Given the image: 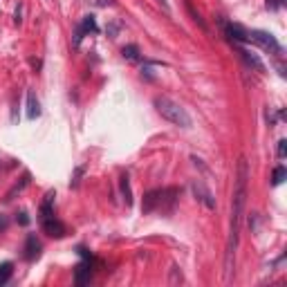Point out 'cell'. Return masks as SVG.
<instances>
[{
  "label": "cell",
  "instance_id": "cell-1",
  "mask_svg": "<svg viewBox=\"0 0 287 287\" xmlns=\"http://www.w3.org/2000/svg\"><path fill=\"white\" fill-rule=\"evenodd\" d=\"M247 182H249V164H247L245 157H240V160H238L236 184H233L231 220H229V240H227V256H224V271H227V278H231L238 242H240V229H242V218H245V204H247Z\"/></svg>",
  "mask_w": 287,
  "mask_h": 287
},
{
  "label": "cell",
  "instance_id": "cell-2",
  "mask_svg": "<svg viewBox=\"0 0 287 287\" xmlns=\"http://www.w3.org/2000/svg\"><path fill=\"white\" fill-rule=\"evenodd\" d=\"M153 106H155V110L166 121H171L178 128H191V123H193L191 121V114L186 112V108L180 106L178 101H173L171 97H155L153 99Z\"/></svg>",
  "mask_w": 287,
  "mask_h": 287
},
{
  "label": "cell",
  "instance_id": "cell-3",
  "mask_svg": "<svg viewBox=\"0 0 287 287\" xmlns=\"http://www.w3.org/2000/svg\"><path fill=\"white\" fill-rule=\"evenodd\" d=\"M247 36H249V43H256V45H260L262 50L271 52V54H283V47H280V43L276 41V36L269 34V32L247 30Z\"/></svg>",
  "mask_w": 287,
  "mask_h": 287
},
{
  "label": "cell",
  "instance_id": "cell-4",
  "mask_svg": "<svg viewBox=\"0 0 287 287\" xmlns=\"http://www.w3.org/2000/svg\"><path fill=\"white\" fill-rule=\"evenodd\" d=\"M191 193H193V198L198 200V202H202L207 209H211V211L215 209V198H213L211 189H209L202 180H191Z\"/></svg>",
  "mask_w": 287,
  "mask_h": 287
},
{
  "label": "cell",
  "instance_id": "cell-5",
  "mask_svg": "<svg viewBox=\"0 0 287 287\" xmlns=\"http://www.w3.org/2000/svg\"><path fill=\"white\" fill-rule=\"evenodd\" d=\"M90 278H92V256L85 258L83 262H79L74 269V283L76 285H85L90 283Z\"/></svg>",
  "mask_w": 287,
  "mask_h": 287
},
{
  "label": "cell",
  "instance_id": "cell-6",
  "mask_svg": "<svg viewBox=\"0 0 287 287\" xmlns=\"http://www.w3.org/2000/svg\"><path fill=\"white\" fill-rule=\"evenodd\" d=\"M41 224H43V229H45V233H50V236H54V238H63L65 233H68L65 224L61 222V220H56L54 215H52V218L41 220Z\"/></svg>",
  "mask_w": 287,
  "mask_h": 287
},
{
  "label": "cell",
  "instance_id": "cell-7",
  "mask_svg": "<svg viewBox=\"0 0 287 287\" xmlns=\"http://www.w3.org/2000/svg\"><path fill=\"white\" fill-rule=\"evenodd\" d=\"M160 198H162V189L148 191V193L144 195L141 213H151V211H155V209H160Z\"/></svg>",
  "mask_w": 287,
  "mask_h": 287
},
{
  "label": "cell",
  "instance_id": "cell-8",
  "mask_svg": "<svg viewBox=\"0 0 287 287\" xmlns=\"http://www.w3.org/2000/svg\"><path fill=\"white\" fill-rule=\"evenodd\" d=\"M25 253H23V256H25V260H36L38 256H41V242L36 240V236H27V240H25V249H23Z\"/></svg>",
  "mask_w": 287,
  "mask_h": 287
},
{
  "label": "cell",
  "instance_id": "cell-9",
  "mask_svg": "<svg viewBox=\"0 0 287 287\" xmlns=\"http://www.w3.org/2000/svg\"><path fill=\"white\" fill-rule=\"evenodd\" d=\"M54 198H56L54 191H47L45 193V198H43V202H41V220L54 215Z\"/></svg>",
  "mask_w": 287,
  "mask_h": 287
},
{
  "label": "cell",
  "instance_id": "cell-10",
  "mask_svg": "<svg viewBox=\"0 0 287 287\" xmlns=\"http://www.w3.org/2000/svg\"><path fill=\"white\" fill-rule=\"evenodd\" d=\"M240 56H242V61H245L249 68H253V70H258V72H265V65H262V61L258 59L253 52H249V50H245V47H240Z\"/></svg>",
  "mask_w": 287,
  "mask_h": 287
},
{
  "label": "cell",
  "instance_id": "cell-11",
  "mask_svg": "<svg viewBox=\"0 0 287 287\" xmlns=\"http://www.w3.org/2000/svg\"><path fill=\"white\" fill-rule=\"evenodd\" d=\"M36 117H41V103H38L36 94L30 90L27 92V119H36Z\"/></svg>",
  "mask_w": 287,
  "mask_h": 287
},
{
  "label": "cell",
  "instance_id": "cell-12",
  "mask_svg": "<svg viewBox=\"0 0 287 287\" xmlns=\"http://www.w3.org/2000/svg\"><path fill=\"white\" fill-rule=\"evenodd\" d=\"M30 180H32V175L30 173H23V178H21V182H16V184L12 186V191H9L7 195H5V202H12L14 198H16V193H21L23 189H25L27 184H30Z\"/></svg>",
  "mask_w": 287,
  "mask_h": 287
},
{
  "label": "cell",
  "instance_id": "cell-13",
  "mask_svg": "<svg viewBox=\"0 0 287 287\" xmlns=\"http://www.w3.org/2000/svg\"><path fill=\"white\" fill-rule=\"evenodd\" d=\"M79 30L83 32V34H90V32H92V34H97V32H99V25H97V21H94L92 14H85V16L81 18Z\"/></svg>",
  "mask_w": 287,
  "mask_h": 287
},
{
  "label": "cell",
  "instance_id": "cell-14",
  "mask_svg": "<svg viewBox=\"0 0 287 287\" xmlns=\"http://www.w3.org/2000/svg\"><path fill=\"white\" fill-rule=\"evenodd\" d=\"M121 56L126 61H139L141 52H139V47H137V45H123L121 47Z\"/></svg>",
  "mask_w": 287,
  "mask_h": 287
},
{
  "label": "cell",
  "instance_id": "cell-15",
  "mask_svg": "<svg viewBox=\"0 0 287 287\" xmlns=\"http://www.w3.org/2000/svg\"><path fill=\"white\" fill-rule=\"evenodd\" d=\"M121 193H123L126 204L130 207L132 204V191H130V180H128V175H121Z\"/></svg>",
  "mask_w": 287,
  "mask_h": 287
},
{
  "label": "cell",
  "instance_id": "cell-16",
  "mask_svg": "<svg viewBox=\"0 0 287 287\" xmlns=\"http://www.w3.org/2000/svg\"><path fill=\"white\" fill-rule=\"evenodd\" d=\"M285 180H287V169H285V166H276V169H274V175H271V184H274V186H280Z\"/></svg>",
  "mask_w": 287,
  "mask_h": 287
},
{
  "label": "cell",
  "instance_id": "cell-17",
  "mask_svg": "<svg viewBox=\"0 0 287 287\" xmlns=\"http://www.w3.org/2000/svg\"><path fill=\"white\" fill-rule=\"evenodd\" d=\"M12 274H14V265L12 262H3L0 265V285H5L9 278H12Z\"/></svg>",
  "mask_w": 287,
  "mask_h": 287
},
{
  "label": "cell",
  "instance_id": "cell-18",
  "mask_svg": "<svg viewBox=\"0 0 287 287\" xmlns=\"http://www.w3.org/2000/svg\"><path fill=\"white\" fill-rule=\"evenodd\" d=\"M285 5V0H267V9H271V12H276V9H280Z\"/></svg>",
  "mask_w": 287,
  "mask_h": 287
},
{
  "label": "cell",
  "instance_id": "cell-19",
  "mask_svg": "<svg viewBox=\"0 0 287 287\" xmlns=\"http://www.w3.org/2000/svg\"><path fill=\"white\" fill-rule=\"evenodd\" d=\"M92 5H97V7H112L114 0H90Z\"/></svg>",
  "mask_w": 287,
  "mask_h": 287
},
{
  "label": "cell",
  "instance_id": "cell-20",
  "mask_svg": "<svg viewBox=\"0 0 287 287\" xmlns=\"http://www.w3.org/2000/svg\"><path fill=\"white\" fill-rule=\"evenodd\" d=\"M285 155H287V141H285V139H280V141H278V157L283 160Z\"/></svg>",
  "mask_w": 287,
  "mask_h": 287
},
{
  "label": "cell",
  "instance_id": "cell-21",
  "mask_svg": "<svg viewBox=\"0 0 287 287\" xmlns=\"http://www.w3.org/2000/svg\"><path fill=\"white\" fill-rule=\"evenodd\" d=\"M18 222H21V224H30V215H27V211L18 213Z\"/></svg>",
  "mask_w": 287,
  "mask_h": 287
},
{
  "label": "cell",
  "instance_id": "cell-22",
  "mask_svg": "<svg viewBox=\"0 0 287 287\" xmlns=\"http://www.w3.org/2000/svg\"><path fill=\"white\" fill-rule=\"evenodd\" d=\"M3 229H7V218H5V215H0V231H3Z\"/></svg>",
  "mask_w": 287,
  "mask_h": 287
},
{
  "label": "cell",
  "instance_id": "cell-23",
  "mask_svg": "<svg viewBox=\"0 0 287 287\" xmlns=\"http://www.w3.org/2000/svg\"><path fill=\"white\" fill-rule=\"evenodd\" d=\"M162 5H164V7H169V3H166V0H162Z\"/></svg>",
  "mask_w": 287,
  "mask_h": 287
}]
</instances>
